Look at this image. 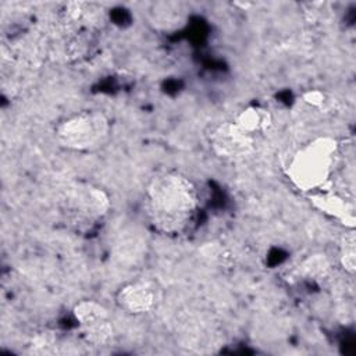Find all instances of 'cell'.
<instances>
[{"label": "cell", "mask_w": 356, "mask_h": 356, "mask_svg": "<svg viewBox=\"0 0 356 356\" xmlns=\"http://www.w3.org/2000/svg\"><path fill=\"white\" fill-rule=\"evenodd\" d=\"M56 139L71 152H93L102 147L110 135L108 118L97 110L72 114L56 127Z\"/></svg>", "instance_id": "obj_3"}, {"label": "cell", "mask_w": 356, "mask_h": 356, "mask_svg": "<svg viewBox=\"0 0 356 356\" xmlns=\"http://www.w3.org/2000/svg\"><path fill=\"white\" fill-rule=\"evenodd\" d=\"M339 261L345 271H348L349 274H355V270H356V235H355L353 228H349L341 236Z\"/></svg>", "instance_id": "obj_10"}, {"label": "cell", "mask_w": 356, "mask_h": 356, "mask_svg": "<svg viewBox=\"0 0 356 356\" xmlns=\"http://www.w3.org/2000/svg\"><path fill=\"white\" fill-rule=\"evenodd\" d=\"M232 121L248 134L256 136L268 131L273 124V117L270 111L261 106H248L242 108Z\"/></svg>", "instance_id": "obj_8"}, {"label": "cell", "mask_w": 356, "mask_h": 356, "mask_svg": "<svg viewBox=\"0 0 356 356\" xmlns=\"http://www.w3.org/2000/svg\"><path fill=\"white\" fill-rule=\"evenodd\" d=\"M309 199L312 204L321 213L341 221L348 228H355L356 218H355L353 207L342 196L328 191H317V192L309 193Z\"/></svg>", "instance_id": "obj_7"}, {"label": "cell", "mask_w": 356, "mask_h": 356, "mask_svg": "<svg viewBox=\"0 0 356 356\" xmlns=\"http://www.w3.org/2000/svg\"><path fill=\"white\" fill-rule=\"evenodd\" d=\"M75 320L82 325V328L110 320L108 310L96 300H81L72 309Z\"/></svg>", "instance_id": "obj_9"}, {"label": "cell", "mask_w": 356, "mask_h": 356, "mask_svg": "<svg viewBox=\"0 0 356 356\" xmlns=\"http://www.w3.org/2000/svg\"><path fill=\"white\" fill-rule=\"evenodd\" d=\"M199 192L191 178L168 171L150 179L145 192V206L153 227L165 235L188 231L199 210Z\"/></svg>", "instance_id": "obj_1"}, {"label": "cell", "mask_w": 356, "mask_h": 356, "mask_svg": "<svg viewBox=\"0 0 356 356\" xmlns=\"http://www.w3.org/2000/svg\"><path fill=\"white\" fill-rule=\"evenodd\" d=\"M302 100L314 108H324L328 103L327 93L320 89H309L302 93Z\"/></svg>", "instance_id": "obj_13"}, {"label": "cell", "mask_w": 356, "mask_h": 356, "mask_svg": "<svg viewBox=\"0 0 356 356\" xmlns=\"http://www.w3.org/2000/svg\"><path fill=\"white\" fill-rule=\"evenodd\" d=\"M110 209L108 195L88 182H74L61 197V211L68 221L78 227H90L102 220Z\"/></svg>", "instance_id": "obj_4"}, {"label": "cell", "mask_w": 356, "mask_h": 356, "mask_svg": "<svg viewBox=\"0 0 356 356\" xmlns=\"http://www.w3.org/2000/svg\"><path fill=\"white\" fill-rule=\"evenodd\" d=\"M83 331H85V335H86L88 341L95 343V345L106 343L113 337V325H111L110 320L85 327Z\"/></svg>", "instance_id": "obj_12"}, {"label": "cell", "mask_w": 356, "mask_h": 356, "mask_svg": "<svg viewBox=\"0 0 356 356\" xmlns=\"http://www.w3.org/2000/svg\"><path fill=\"white\" fill-rule=\"evenodd\" d=\"M299 271L307 278L320 280L328 274L330 263L324 254H312L302 261V264L299 266Z\"/></svg>", "instance_id": "obj_11"}, {"label": "cell", "mask_w": 356, "mask_h": 356, "mask_svg": "<svg viewBox=\"0 0 356 356\" xmlns=\"http://www.w3.org/2000/svg\"><path fill=\"white\" fill-rule=\"evenodd\" d=\"M209 142L211 150L225 160H242L256 149V136L243 131L234 121H225L213 128Z\"/></svg>", "instance_id": "obj_5"}, {"label": "cell", "mask_w": 356, "mask_h": 356, "mask_svg": "<svg viewBox=\"0 0 356 356\" xmlns=\"http://www.w3.org/2000/svg\"><path fill=\"white\" fill-rule=\"evenodd\" d=\"M338 156L339 143L335 138L317 136L292 154L286 165V177L302 192L323 191L334 172Z\"/></svg>", "instance_id": "obj_2"}, {"label": "cell", "mask_w": 356, "mask_h": 356, "mask_svg": "<svg viewBox=\"0 0 356 356\" xmlns=\"http://www.w3.org/2000/svg\"><path fill=\"white\" fill-rule=\"evenodd\" d=\"M159 288L150 281H132L124 284L115 293V303L129 314H146L157 307Z\"/></svg>", "instance_id": "obj_6"}]
</instances>
